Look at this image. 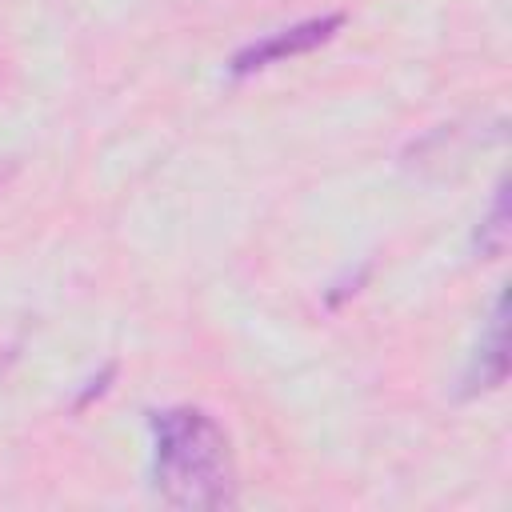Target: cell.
<instances>
[{"mask_svg": "<svg viewBox=\"0 0 512 512\" xmlns=\"http://www.w3.org/2000/svg\"><path fill=\"white\" fill-rule=\"evenodd\" d=\"M152 484L176 508H224L236 500L232 444L200 408L152 412Z\"/></svg>", "mask_w": 512, "mask_h": 512, "instance_id": "obj_1", "label": "cell"}, {"mask_svg": "<svg viewBox=\"0 0 512 512\" xmlns=\"http://www.w3.org/2000/svg\"><path fill=\"white\" fill-rule=\"evenodd\" d=\"M340 24H344L340 12H324V16H312V20L276 28V32H268V36L252 40L248 48H240V52L228 60V72H232V76H252V72H260V68H268V64H280V60H288V56H304V52H312L316 44H324Z\"/></svg>", "mask_w": 512, "mask_h": 512, "instance_id": "obj_2", "label": "cell"}, {"mask_svg": "<svg viewBox=\"0 0 512 512\" xmlns=\"http://www.w3.org/2000/svg\"><path fill=\"white\" fill-rule=\"evenodd\" d=\"M504 376H508V300L496 296L492 316H488V328L480 332V344H476L472 364L464 372V392L468 396L488 392V388L504 384Z\"/></svg>", "mask_w": 512, "mask_h": 512, "instance_id": "obj_3", "label": "cell"}, {"mask_svg": "<svg viewBox=\"0 0 512 512\" xmlns=\"http://www.w3.org/2000/svg\"><path fill=\"white\" fill-rule=\"evenodd\" d=\"M504 240H508V184L496 188L492 212H488V220H484L480 232H476V244H480L484 256H496V252L504 248Z\"/></svg>", "mask_w": 512, "mask_h": 512, "instance_id": "obj_4", "label": "cell"}]
</instances>
